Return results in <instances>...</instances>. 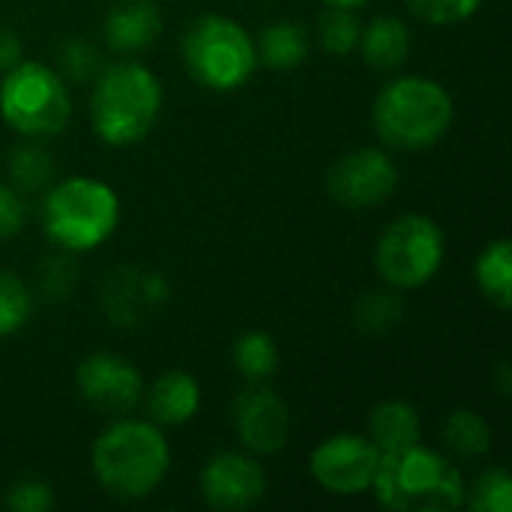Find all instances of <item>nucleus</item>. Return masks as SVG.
I'll return each instance as SVG.
<instances>
[{
  "mask_svg": "<svg viewBox=\"0 0 512 512\" xmlns=\"http://www.w3.org/2000/svg\"><path fill=\"white\" fill-rule=\"evenodd\" d=\"M168 462V441L156 423L117 420L93 444V474L120 501H141L156 492L168 474Z\"/></svg>",
  "mask_w": 512,
  "mask_h": 512,
  "instance_id": "nucleus-1",
  "label": "nucleus"
},
{
  "mask_svg": "<svg viewBox=\"0 0 512 512\" xmlns=\"http://www.w3.org/2000/svg\"><path fill=\"white\" fill-rule=\"evenodd\" d=\"M372 489L381 507L396 512H447L465 504L459 468L420 444L381 453Z\"/></svg>",
  "mask_w": 512,
  "mask_h": 512,
  "instance_id": "nucleus-2",
  "label": "nucleus"
},
{
  "mask_svg": "<svg viewBox=\"0 0 512 512\" xmlns=\"http://www.w3.org/2000/svg\"><path fill=\"white\" fill-rule=\"evenodd\" d=\"M162 108V87L156 75L141 63H114L99 72L90 117L105 144L129 147L147 138Z\"/></svg>",
  "mask_w": 512,
  "mask_h": 512,
  "instance_id": "nucleus-3",
  "label": "nucleus"
},
{
  "mask_svg": "<svg viewBox=\"0 0 512 512\" xmlns=\"http://www.w3.org/2000/svg\"><path fill=\"white\" fill-rule=\"evenodd\" d=\"M372 117L384 144L396 150H426L447 135L453 99L438 81L408 75L378 93Z\"/></svg>",
  "mask_w": 512,
  "mask_h": 512,
  "instance_id": "nucleus-4",
  "label": "nucleus"
},
{
  "mask_svg": "<svg viewBox=\"0 0 512 512\" xmlns=\"http://www.w3.org/2000/svg\"><path fill=\"white\" fill-rule=\"evenodd\" d=\"M120 219V201L111 186L90 180V177H72L57 183L42 207L45 234L72 252H87L105 243Z\"/></svg>",
  "mask_w": 512,
  "mask_h": 512,
  "instance_id": "nucleus-5",
  "label": "nucleus"
},
{
  "mask_svg": "<svg viewBox=\"0 0 512 512\" xmlns=\"http://www.w3.org/2000/svg\"><path fill=\"white\" fill-rule=\"evenodd\" d=\"M183 60L198 84L222 93L243 87L258 66L249 33L222 15H204L192 21L183 36Z\"/></svg>",
  "mask_w": 512,
  "mask_h": 512,
  "instance_id": "nucleus-6",
  "label": "nucleus"
},
{
  "mask_svg": "<svg viewBox=\"0 0 512 512\" xmlns=\"http://www.w3.org/2000/svg\"><path fill=\"white\" fill-rule=\"evenodd\" d=\"M0 114L21 135H57L72 114L69 90L54 69L18 60L0 84Z\"/></svg>",
  "mask_w": 512,
  "mask_h": 512,
  "instance_id": "nucleus-7",
  "label": "nucleus"
},
{
  "mask_svg": "<svg viewBox=\"0 0 512 512\" xmlns=\"http://www.w3.org/2000/svg\"><path fill=\"white\" fill-rule=\"evenodd\" d=\"M378 273L393 288H420L444 264V234L435 219L408 213L399 216L378 240Z\"/></svg>",
  "mask_w": 512,
  "mask_h": 512,
  "instance_id": "nucleus-8",
  "label": "nucleus"
},
{
  "mask_svg": "<svg viewBox=\"0 0 512 512\" xmlns=\"http://www.w3.org/2000/svg\"><path fill=\"white\" fill-rule=\"evenodd\" d=\"M381 453L363 435H333L315 447L309 471L330 495H363L372 489Z\"/></svg>",
  "mask_w": 512,
  "mask_h": 512,
  "instance_id": "nucleus-9",
  "label": "nucleus"
},
{
  "mask_svg": "<svg viewBox=\"0 0 512 512\" xmlns=\"http://www.w3.org/2000/svg\"><path fill=\"white\" fill-rule=\"evenodd\" d=\"M399 183V171L384 150L360 147L342 156L330 171V195L351 210L378 207L393 195Z\"/></svg>",
  "mask_w": 512,
  "mask_h": 512,
  "instance_id": "nucleus-10",
  "label": "nucleus"
},
{
  "mask_svg": "<svg viewBox=\"0 0 512 512\" xmlns=\"http://www.w3.org/2000/svg\"><path fill=\"white\" fill-rule=\"evenodd\" d=\"M75 381H78L81 399L90 408H96L102 414H111V417L129 414L138 405L141 393H144L138 369L126 357H117V354H108V351L90 354L78 366Z\"/></svg>",
  "mask_w": 512,
  "mask_h": 512,
  "instance_id": "nucleus-11",
  "label": "nucleus"
},
{
  "mask_svg": "<svg viewBox=\"0 0 512 512\" xmlns=\"http://www.w3.org/2000/svg\"><path fill=\"white\" fill-rule=\"evenodd\" d=\"M267 492L264 468L243 453H219L201 471V495L213 510H249Z\"/></svg>",
  "mask_w": 512,
  "mask_h": 512,
  "instance_id": "nucleus-12",
  "label": "nucleus"
},
{
  "mask_svg": "<svg viewBox=\"0 0 512 512\" xmlns=\"http://www.w3.org/2000/svg\"><path fill=\"white\" fill-rule=\"evenodd\" d=\"M234 432L246 450L258 456L279 453L291 435V414L288 405L273 390H249L231 408Z\"/></svg>",
  "mask_w": 512,
  "mask_h": 512,
  "instance_id": "nucleus-13",
  "label": "nucleus"
},
{
  "mask_svg": "<svg viewBox=\"0 0 512 512\" xmlns=\"http://www.w3.org/2000/svg\"><path fill=\"white\" fill-rule=\"evenodd\" d=\"M162 33V15L153 0H120L105 18V39L114 51H141Z\"/></svg>",
  "mask_w": 512,
  "mask_h": 512,
  "instance_id": "nucleus-14",
  "label": "nucleus"
},
{
  "mask_svg": "<svg viewBox=\"0 0 512 512\" xmlns=\"http://www.w3.org/2000/svg\"><path fill=\"white\" fill-rule=\"evenodd\" d=\"M201 408V387L189 372H165L147 393V411L159 426H183Z\"/></svg>",
  "mask_w": 512,
  "mask_h": 512,
  "instance_id": "nucleus-15",
  "label": "nucleus"
},
{
  "mask_svg": "<svg viewBox=\"0 0 512 512\" xmlns=\"http://www.w3.org/2000/svg\"><path fill=\"white\" fill-rule=\"evenodd\" d=\"M369 435L378 453H399L420 444V414L414 405L390 399L381 402L369 417Z\"/></svg>",
  "mask_w": 512,
  "mask_h": 512,
  "instance_id": "nucleus-16",
  "label": "nucleus"
},
{
  "mask_svg": "<svg viewBox=\"0 0 512 512\" xmlns=\"http://www.w3.org/2000/svg\"><path fill=\"white\" fill-rule=\"evenodd\" d=\"M360 45L366 63L375 69H396L408 60L411 30L399 18H375L366 30H360Z\"/></svg>",
  "mask_w": 512,
  "mask_h": 512,
  "instance_id": "nucleus-17",
  "label": "nucleus"
},
{
  "mask_svg": "<svg viewBox=\"0 0 512 512\" xmlns=\"http://www.w3.org/2000/svg\"><path fill=\"white\" fill-rule=\"evenodd\" d=\"M309 54V36L294 21H276L261 30L255 57L270 69H294Z\"/></svg>",
  "mask_w": 512,
  "mask_h": 512,
  "instance_id": "nucleus-18",
  "label": "nucleus"
},
{
  "mask_svg": "<svg viewBox=\"0 0 512 512\" xmlns=\"http://www.w3.org/2000/svg\"><path fill=\"white\" fill-rule=\"evenodd\" d=\"M477 285L498 309L512 306V243L495 240L477 258Z\"/></svg>",
  "mask_w": 512,
  "mask_h": 512,
  "instance_id": "nucleus-19",
  "label": "nucleus"
},
{
  "mask_svg": "<svg viewBox=\"0 0 512 512\" xmlns=\"http://www.w3.org/2000/svg\"><path fill=\"white\" fill-rule=\"evenodd\" d=\"M444 444L459 459H480L492 450V429L477 411L456 408L444 423Z\"/></svg>",
  "mask_w": 512,
  "mask_h": 512,
  "instance_id": "nucleus-20",
  "label": "nucleus"
},
{
  "mask_svg": "<svg viewBox=\"0 0 512 512\" xmlns=\"http://www.w3.org/2000/svg\"><path fill=\"white\" fill-rule=\"evenodd\" d=\"M234 366L246 381H267L279 369V348L270 333L252 330L234 342Z\"/></svg>",
  "mask_w": 512,
  "mask_h": 512,
  "instance_id": "nucleus-21",
  "label": "nucleus"
},
{
  "mask_svg": "<svg viewBox=\"0 0 512 512\" xmlns=\"http://www.w3.org/2000/svg\"><path fill=\"white\" fill-rule=\"evenodd\" d=\"M9 174L15 180L18 189L36 192L45 183H51L54 177V159L48 156V150H42L39 144H21L9 153Z\"/></svg>",
  "mask_w": 512,
  "mask_h": 512,
  "instance_id": "nucleus-22",
  "label": "nucleus"
},
{
  "mask_svg": "<svg viewBox=\"0 0 512 512\" xmlns=\"http://www.w3.org/2000/svg\"><path fill=\"white\" fill-rule=\"evenodd\" d=\"M360 21L348 6H330L318 18V39L330 54H348L360 45Z\"/></svg>",
  "mask_w": 512,
  "mask_h": 512,
  "instance_id": "nucleus-23",
  "label": "nucleus"
},
{
  "mask_svg": "<svg viewBox=\"0 0 512 512\" xmlns=\"http://www.w3.org/2000/svg\"><path fill=\"white\" fill-rule=\"evenodd\" d=\"M402 312H405V306L396 294L375 291V294H363L357 300L354 321L363 333H387L402 321Z\"/></svg>",
  "mask_w": 512,
  "mask_h": 512,
  "instance_id": "nucleus-24",
  "label": "nucleus"
},
{
  "mask_svg": "<svg viewBox=\"0 0 512 512\" xmlns=\"http://www.w3.org/2000/svg\"><path fill=\"white\" fill-rule=\"evenodd\" d=\"M30 312H33V297L27 285L18 276L0 270V336L18 333L27 324Z\"/></svg>",
  "mask_w": 512,
  "mask_h": 512,
  "instance_id": "nucleus-25",
  "label": "nucleus"
},
{
  "mask_svg": "<svg viewBox=\"0 0 512 512\" xmlns=\"http://www.w3.org/2000/svg\"><path fill=\"white\" fill-rule=\"evenodd\" d=\"M471 507L477 512H510L512 510V480L504 468H492L474 486Z\"/></svg>",
  "mask_w": 512,
  "mask_h": 512,
  "instance_id": "nucleus-26",
  "label": "nucleus"
},
{
  "mask_svg": "<svg viewBox=\"0 0 512 512\" xmlns=\"http://www.w3.org/2000/svg\"><path fill=\"white\" fill-rule=\"evenodd\" d=\"M408 6L429 24H459L471 18L483 0H408Z\"/></svg>",
  "mask_w": 512,
  "mask_h": 512,
  "instance_id": "nucleus-27",
  "label": "nucleus"
},
{
  "mask_svg": "<svg viewBox=\"0 0 512 512\" xmlns=\"http://www.w3.org/2000/svg\"><path fill=\"white\" fill-rule=\"evenodd\" d=\"M6 507L15 512H48L54 507L51 486L39 477H24V480L12 483V489L6 495Z\"/></svg>",
  "mask_w": 512,
  "mask_h": 512,
  "instance_id": "nucleus-28",
  "label": "nucleus"
},
{
  "mask_svg": "<svg viewBox=\"0 0 512 512\" xmlns=\"http://www.w3.org/2000/svg\"><path fill=\"white\" fill-rule=\"evenodd\" d=\"M57 54H60L57 57L60 60V69L69 78H75V81H87V78H93L99 72V51L90 42H84V39L63 42Z\"/></svg>",
  "mask_w": 512,
  "mask_h": 512,
  "instance_id": "nucleus-29",
  "label": "nucleus"
},
{
  "mask_svg": "<svg viewBox=\"0 0 512 512\" xmlns=\"http://www.w3.org/2000/svg\"><path fill=\"white\" fill-rule=\"evenodd\" d=\"M24 201L0 183V240L6 237H15L21 228H24Z\"/></svg>",
  "mask_w": 512,
  "mask_h": 512,
  "instance_id": "nucleus-30",
  "label": "nucleus"
},
{
  "mask_svg": "<svg viewBox=\"0 0 512 512\" xmlns=\"http://www.w3.org/2000/svg\"><path fill=\"white\" fill-rule=\"evenodd\" d=\"M21 60V42L15 39L12 30L0 27V72L12 69Z\"/></svg>",
  "mask_w": 512,
  "mask_h": 512,
  "instance_id": "nucleus-31",
  "label": "nucleus"
},
{
  "mask_svg": "<svg viewBox=\"0 0 512 512\" xmlns=\"http://www.w3.org/2000/svg\"><path fill=\"white\" fill-rule=\"evenodd\" d=\"M327 6H348V9H354V6H360V3H366V0H324Z\"/></svg>",
  "mask_w": 512,
  "mask_h": 512,
  "instance_id": "nucleus-32",
  "label": "nucleus"
}]
</instances>
